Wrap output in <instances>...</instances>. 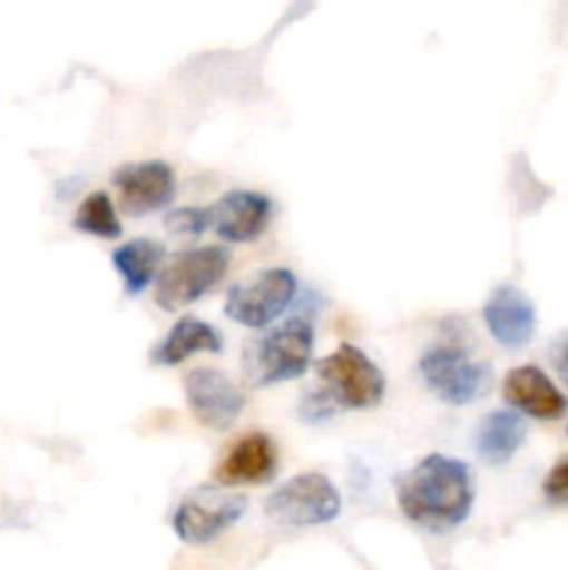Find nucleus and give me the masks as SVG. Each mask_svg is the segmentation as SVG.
<instances>
[{
    "mask_svg": "<svg viewBox=\"0 0 568 570\" xmlns=\"http://www.w3.org/2000/svg\"><path fill=\"white\" fill-rule=\"evenodd\" d=\"M543 499L555 507H568V456L557 460L546 473Z\"/></svg>",
    "mask_w": 568,
    "mask_h": 570,
    "instance_id": "nucleus-20",
    "label": "nucleus"
},
{
    "mask_svg": "<svg viewBox=\"0 0 568 570\" xmlns=\"http://www.w3.org/2000/svg\"><path fill=\"white\" fill-rule=\"evenodd\" d=\"M566 434H568V429H566Z\"/></svg>",
    "mask_w": 568,
    "mask_h": 570,
    "instance_id": "nucleus-23",
    "label": "nucleus"
},
{
    "mask_svg": "<svg viewBox=\"0 0 568 570\" xmlns=\"http://www.w3.org/2000/svg\"><path fill=\"white\" fill-rule=\"evenodd\" d=\"M549 360H551V367H555L557 379L562 382V387L568 390V332H562L560 337L551 343Z\"/></svg>",
    "mask_w": 568,
    "mask_h": 570,
    "instance_id": "nucleus-22",
    "label": "nucleus"
},
{
    "mask_svg": "<svg viewBox=\"0 0 568 570\" xmlns=\"http://www.w3.org/2000/svg\"><path fill=\"white\" fill-rule=\"evenodd\" d=\"M423 384L451 406L473 404L490 384V367L468 356L460 345H438L421 356Z\"/></svg>",
    "mask_w": 568,
    "mask_h": 570,
    "instance_id": "nucleus-7",
    "label": "nucleus"
},
{
    "mask_svg": "<svg viewBox=\"0 0 568 570\" xmlns=\"http://www.w3.org/2000/svg\"><path fill=\"white\" fill-rule=\"evenodd\" d=\"M315 328L304 317L284 321L245 351V373L251 384H278L301 379L310 367Z\"/></svg>",
    "mask_w": 568,
    "mask_h": 570,
    "instance_id": "nucleus-2",
    "label": "nucleus"
},
{
    "mask_svg": "<svg viewBox=\"0 0 568 570\" xmlns=\"http://www.w3.org/2000/svg\"><path fill=\"white\" fill-rule=\"evenodd\" d=\"M317 390L337 410H371L384 399V376L356 345H340L315 365Z\"/></svg>",
    "mask_w": 568,
    "mask_h": 570,
    "instance_id": "nucleus-4",
    "label": "nucleus"
},
{
    "mask_svg": "<svg viewBox=\"0 0 568 570\" xmlns=\"http://www.w3.org/2000/svg\"><path fill=\"white\" fill-rule=\"evenodd\" d=\"M184 395L187 406L200 426L212 432H226L234 426L245 406V395L237 384L221 371L212 367H195L184 376Z\"/></svg>",
    "mask_w": 568,
    "mask_h": 570,
    "instance_id": "nucleus-9",
    "label": "nucleus"
},
{
    "mask_svg": "<svg viewBox=\"0 0 568 570\" xmlns=\"http://www.w3.org/2000/svg\"><path fill=\"white\" fill-rule=\"evenodd\" d=\"M223 348V337L215 326L206 321L187 315L167 332L154 348V362L161 367H176L195 354H217Z\"/></svg>",
    "mask_w": 568,
    "mask_h": 570,
    "instance_id": "nucleus-15",
    "label": "nucleus"
},
{
    "mask_svg": "<svg viewBox=\"0 0 568 570\" xmlns=\"http://www.w3.org/2000/svg\"><path fill=\"white\" fill-rule=\"evenodd\" d=\"M273 204L267 195L232 189L209 206V228L226 243H254L267 228Z\"/></svg>",
    "mask_w": 568,
    "mask_h": 570,
    "instance_id": "nucleus-11",
    "label": "nucleus"
},
{
    "mask_svg": "<svg viewBox=\"0 0 568 570\" xmlns=\"http://www.w3.org/2000/svg\"><path fill=\"white\" fill-rule=\"evenodd\" d=\"M115 187L120 189L123 209L131 217H143L173 204L176 176L165 161H131L115 173Z\"/></svg>",
    "mask_w": 568,
    "mask_h": 570,
    "instance_id": "nucleus-10",
    "label": "nucleus"
},
{
    "mask_svg": "<svg viewBox=\"0 0 568 570\" xmlns=\"http://www.w3.org/2000/svg\"><path fill=\"white\" fill-rule=\"evenodd\" d=\"M298 412H301V417H304V421L321 423V421H329V417L337 412V406H334L332 401H329L326 395L321 393V390L312 387V390H306L304 395H301Z\"/></svg>",
    "mask_w": 568,
    "mask_h": 570,
    "instance_id": "nucleus-21",
    "label": "nucleus"
},
{
    "mask_svg": "<svg viewBox=\"0 0 568 570\" xmlns=\"http://www.w3.org/2000/svg\"><path fill=\"white\" fill-rule=\"evenodd\" d=\"M298 278L287 267H265L234 284L226 295V315L248 328H265L290 309Z\"/></svg>",
    "mask_w": 568,
    "mask_h": 570,
    "instance_id": "nucleus-6",
    "label": "nucleus"
},
{
    "mask_svg": "<svg viewBox=\"0 0 568 570\" xmlns=\"http://www.w3.org/2000/svg\"><path fill=\"white\" fill-rule=\"evenodd\" d=\"M165 226L178 237H198L209 228V206H182L165 217Z\"/></svg>",
    "mask_w": 568,
    "mask_h": 570,
    "instance_id": "nucleus-19",
    "label": "nucleus"
},
{
    "mask_svg": "<svg viewBox=\"0 0 568 570\" xmlns=\"http://www.w3.org/2000/svg\"><path fill=\"white\" fill-rule=\"evenodd\" d=\"M482 317L490 337L505 348L529 345V340L535 337V326H538L532 298L512 284H501L490 293V298L484 301Z\"/></svg>",
    "mask_w": 568,
    "mask_h": 570,
    "instance_id": "nucleus-12",
    "label": "nucleus"
},
{
    "mask_svg": "<svg viewBox=\"0 0 568 570\" xmlns=\"http://www.w3.org/2000/svg\"><path fill=\"white\" fill-rule=\"evenodd\" d=\"M228 265H232V254L223 245H200V248L178 250L161 265L159 276H156V304L165 312L195 304L217 282H223Z\"/></svg>",
    "mask_w": 568,
    "mask_h": 570,
    "instance_id": "nucleus-3",
    "label": "nucleus"
},
{
    "mask_svg": "<svg viewBox=\"0 0 568 570\" xmlns=\"http://www.w3.org/2000/svg\"><path fill=\"white\" fill-rule=\"evenodd\" d=\"M248 512V499L217 488H200L178 504L173 532L187 546H206L221 538Z\"/></svg>",
    "mask_w": 568,
    "mask_h": 570,
    "instance_id": "nucleus-8",
    "label": "nucleus"
},
{
    "mask_svg": "<svg viewBox=\"0 0 568 570\" xmlns=\"http://www.w3.org/2000/svg\"><path fill=\"white\" fill-rule=\"evenodd\" d=\"M395 499L407 521L445 534L468 521L477 499L473 471L449 454H429L395 479Z\"/></svg>",
    "mask_w": 568,
    "mask_h": 570,
    "instance_id": "nucleus-1",
    "label": "nucleus"
},
{
    "mask_svg": "<svg viewBox=\"0 0 568 570\" xmlns=\"http://www.w3.org/2000/svg\"><path fill=\"white\" fill-rule=\"evenodd\" d=\"M278 451L271 434L248 432L223 454L221 465L215 468V479L223 488H239V484H265L276 476Z\"/></svg>",
    "mask_w": 568,
    "mask_h": 570,
    "instance_id": "nucleus-13",
    "label": "nucleus"
},
{
    "mask_svg": "<svg viewBox=\"0 0 568 570\" xmlns=\"http://www.w3.org/2000/svg\"><path fill=\"white\" fill-rule=\"evenodd\" d=\"M523 440H527V423H523L521 412L516 410L490 412V415L479 423L477 454L493 468L507 465V462L518 454Z\"/></svg>",
    "mask_w": 568,
    "mask_h": 570,
    "instance_id": "nucleus-16",
    "label": "nucleus"
},
{
    "mask_svg": "<svg viewBox=\"0 0 568 570\" xmlns=\"http://www.w3.org/2000/svg\"><path fill=\"white\" fill-rule=\"evenodd\" d=\"M117 273L123 276V287L128 295H139L143 289H148V284H154V278L159 276L161 265H165V245L159 239H128L120 248H115L111 254Z\"/></svg>",
    "mask_w": 568,
    "mask_h": 570,
    "instance_id": "nucleus-17",
    "label": "nucleus"
},
{
    "mask_svg": "<svg viewBox=\"0 0 568 570\" xmlns=\"http://www.w3.org/2000/svg\"><path fill=\"white\" fill-rule=\"evenodd\" d=\"M343 510L337 488L323 473H298L265 501V515L278 527H323Z\"/></svg>",
    "mask_w": 568,
    "mask_h": 570,
    "instance_id": "nucleus-5",
    "label": "nucleus"
},
{
    "mask_svg": "<svg viewBox=\"0 0 568 570\" xmlns=\"http://www.w3.org/2000/svg\"><path fill=\"white\" fill-rule=\"evenodd\" d=\"M505 401L535 421H560L568 412V399L562 390L538 365H521L507 373Z\"/></svg>",
    "mask_w": 568,
    "mask_h": 570,
    "instance_id": "nucleus-14",
    "label": "nucleus"
},
{
    "mask_svg": "<svg viewBox=\"0 0 568 570\" xmlns=\"http://www.w3.org/2000/svg\"><path fill=\"white\" fill-rule=\"evenodd\" d=\"M72 226L100 239H117L123 234L120 217H117L115 204L106 193H89L78 206Z\"/></svg>",
    "mask_w": 568,
    "mask_h": 570,
    "instance_id": "nucleus-18",
    "label": "nucleus"
}]
</instances>
